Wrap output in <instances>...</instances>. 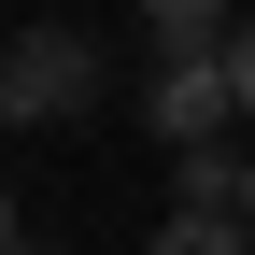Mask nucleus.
<instances>
[{"label":"nucleus","mask_w":255,"mask_h":255,"mask_svg":"<svg viewBox=\"0 0 255 255\" xmlns=\"http://www.w3.org/2000/svg\"><path fill=\"white\" fill-rule=\"evenodd\" d=\"M85 100H100V43H85L71 14L0 43V114H14V128H57V114H85Z\"/></svg>","instance_id":"1"},{"label":"nucleus","mask_w":255,"mask_h":255,"mask_svg":"<svg viewBox=\"0 0 255 255\" xmlns=\"http://www.w3.org/2000/svg\"><path fill=\"white\" fill-rule=\"evenodd\" d=\"M241 100H227V57H170V71H156V128H170V142H213V128H227Z\"/></svg>","instance_id":"2"},{"label":"nucleus","mask_w":255,"mask_h":255,"mask_svg":"<svg viewBox=\"0 0 255 255\" xmlns=\"http://www.w3.org/2000/svg\"><path fill=\"white\" fill-rule=\"evenodd\" d=\"M170 213H241V156L227 142H170Z\"/></svg>","instance_id":"3"},{"label":"nucleus","mask_w":255,"mask_h":255,"mask_svg":"<svg viewBox=\"0 0 255 255\" xmlns=\"http://www.w3.org/2000/svg\"><path fill=\"white\" fill-rule=\"evenodd\" d=\"M213 14H227V0H142V28H156V57H199V43H213Z\"/></svg>","instance_id":"4"},{"label":"nucleus","mask_w":255,"mask_h":255,"mask_svg":"<svg viewBox=\"0 0 255 255\" xmlns=\"http://www.w3.org/2000/svg\"><path fill=\"white\" fill-rule=\"evenodd\" d=\"M156 255H255V241H241V213H170Z\"/></svg>","instance_id":"5"},{"label":"nucleus","mask_w":255,"mask_h":255,"mask_svg":"<svg viewBox=\"0 0 255 255\" xmlns=\"http://www.w3.org/2000/svg\"><path fill=\"white\" fill-rule=\"evenodd\" d=\"M227 100L255 114V14H241V43H227Z\"/></svg>","instance_id":"6"},{"label":"nucleus","mask_w":255,"mask_h":255,"mask_svg":"<svg viewBox=\"0 0 255 255\" xmlns=\"http://www.w3.org/2000/svg\"><path fill=\"white\" fill-rule=\"evenodd\" d=\"M241 241H255V156H241Z\"/></svg>","instance_id":"7"},{"label":"nucleus","mask_w":255,"mask_h":255,"mask_svg":"<svg viewBox=\"0 0 255 255\" xmlns=\"http://www.w3.org/2000/svg\"><path fill=\"white\" fill-rule=\"evenodd\" d=\"M0 255H14V199H0Z\"/></svg>","instance_id":"8"},{"label":"nucleus","mask_w":255,"mask_h":255,"mask_svg":"<svg viewBox=\"0 0 255 255\" xmlns=\"http://www.w3.org/2000/svg\"><path fill=\"white\" fill-rule=\"evenodd\" d=\"M14 255H28V241H14Z\"/></svg>","instance_id":"9"}]
</instances>
